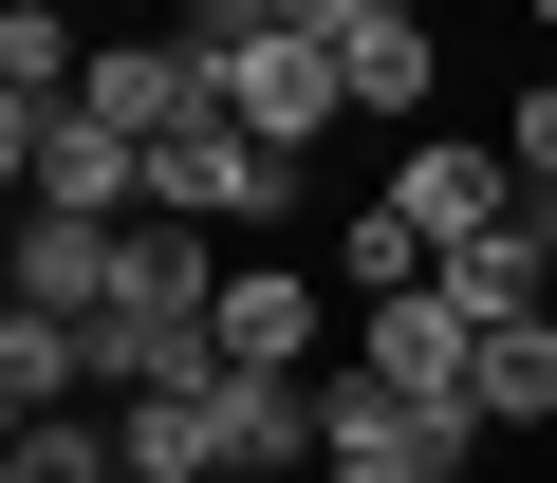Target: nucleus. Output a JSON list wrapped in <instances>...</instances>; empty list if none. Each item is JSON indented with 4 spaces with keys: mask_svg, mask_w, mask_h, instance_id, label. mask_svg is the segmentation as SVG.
I'll return each mask as SVG.
<instances>
[{
    "mask_svg": "<svg viewBox=\"0 0 557 483\" xmlns=\"http://www.w3.org/2000/svg\"><path fill=\"white\" fill-rule=\"evenodd\" d=\"M186 57H205V94H223V131H242V149H278V168H298V149H317V131L354 112L298 0H205V20H186Z\"/></svg>",
    "mask_w": 557,
    "mask_h": 483,
    "instance_id": "f257e3e1",
    "label": "nucleus"
},
{
    "mask_svg": "<svg viewBox=\"0 0 557 483\" xmlns=\"http://www.w3.org/2000/svg\"><path fill=\"white\" fill-rule=\"evenodd\" d=\"M149 223H186V242H260V223H298V168L242 149V131L205 112V131H168V149H149Z\"/></svg>",
    "mask_w": 557,
    "mask_h": 483,
    "instance_id": "f03ea898",
    "label": "nucleus"
},
{
    "mask_svg": "<svg viewBox=\"0 0 557 483\" xmlns=\"http://www.w3.org/2000/svg\"><path fill=\"white\" fill-rule=\"evenodd\" d=\"M372 205H391V223L428 242V261H446V242H483V223H520V168H502V131H409Z\"/></svg>",
    "mask_w": 557,
    "mask_h": 483,
    "instance_id": "7ed1b4c3",
    "label": "nucleus"
},
{
    "mask_svg": "<svg viewBox=\"0 0 557 483\" xmlns=\"http://www.w3.org/2000/svg\"><path fill=\"white\" fill-rule=\"evenodd\" d=\"M298 20H317V57H335V94H354V112L428 131V94H446V38L409 20V0H298Z\"/></svg>",
    "mask_w": 557,
    "mask_h": 483,
    "instance_id": "20e7f679",
    "label": "nucleus"
},
{
    "mask_svg": "<svg viewBox=\"0 0 557 483\" xmlns=\"http://www.w3.org/2000/svg\"><path fill=\"white\" fill-rule=\"evenodd\" d=\"M75 112H94L112 149H168V131H205L223 94H205V57H186V38H94V75H75Z\"/></svg>",
    "mask_w": 557,
    "mask_h": 483,
    "instance_id": "39448f33",
    "label": "nucleus"
},
{
    "mask_svg": "<svg viewBox=\"0 0 557 483\" xmlns=\"http://www.w3.org/2000/svg\"><path fill=\"white\" fill-rule=\"evenodd\" d=\"M223 372H278V391L335 372V317H317L298 261H223Z\"/></svg>",
    "mask_w": 557,
    "mask_h": 483,
    "instance_id": "423d86ee",
    "label": "nucleus"
},
{
    "mask_svg": "<svg viewBox=\"0 0 557 483\" xmlns=\"http://www.w3.org/2000/svg\"><path fill=\"white\" fill-rule=\"evenodd\" d=\"M354 372H372L391 409H465V372H483V335H465L446 298H372V317H354Z\"/></svg>",
    "mask_w": 557,
    "mask_h": 483,
    "instance_id": "0eeeda50",
    "label": "nucleus"
},
{
    "mask_svg": "<svg viewBox=\"0 0 557 483\" xmlns=\"http://www.w3.org/2000/svg\"><path fill=\"white\" fill-rule=\"evenodd\" d=\"M428 298H446L465 335H520V317H557V261H539L520 223H483V242H446V261H428Z\"/></svg>",
    "mask_w": 557,
    "mask_h": 483,
    "instance_id": "6e6552de",
    "label": "nucleus"
},
{
    "mask_svg": "<svg viewBox=\"0 0 557 483\" xmlns=\"http://www.w3.org/2000/svg\"><path fill=\"white\" fill-rule=\"evenodd\" d=\"M223 409V483H317V391H278V372H205Z\"/></svg>",
    "mask_w": 557,
    "mask_h": 483,
    "instance_id": "1a4fd4ad",
    "label": "nucleus"
},
{
    "mask_svg": "<svg viewBox=\"0 0 557 483\" xmlns=\"http://www.w3.org/2000/svg\"><path fill=\"white\" fill-rule=\"evenodd\" d=\"M38 205H57V223H149V149H112L94 112H57V149H38Z\"/></svg>",
    "mask_w": 557,
    "mask_h": 483,
    "instance_id": "9d476101",
    "label": "nucleus"
},
{
    "mask_svg": "<svg viewBox=\"0 0 557 483\" xmlns=\"http://www.w3.org/2000/svg\"><path fill=\"white\" fill-rule=\"evenodd\" d=\"M75 75H94V38L57 20V0H0V94H20V112H75Z\"/></svg>",
    "mask_w": 557,
    "mask_h": 483,
    "instance_id": "9b49d317",
    "label": "nucleus"
},
{
    "mask_svg": "<svg viewBox=\"0 0 557 483\" xmlns=\"http://www.w3.org/2000/svg\"><path fill=\"white\" fill-rule=\"evenodd\" d=\"M465 409H483V428H557V317H520V335H483V372H465Z\"/></svg>",
    "mask_w": 557,
    "mask_h": 483,
    "instance_id": "f8f14e48",
    "label": "nucleus"
},
{
    "mask_svg": "<svg viewBox=\"0 0 557 483\" xmlns=\"http://www.w3.org/2000/svg\"><path fill=\"white\" fill-rule=\"evenodd\" d=\"M335 280H354V317H372V298H428V242H409L391 205H354V223H335Z\"/></svg>",
    "mask_w": 557,
    "mask_h": 483,
    "instance_id": "ddd939ff",
    "label": "nucleus"
},
{
    "mask_svg": "<svg viewBox=\"0 0 557 483\" xmlns=\"http://www.w3.org/2000/svg\"><path fill=\"white\" fill-rule=\"evenodd\" d=\"M502 168H520V205H557V75H520V112H502Z\"/></svg>",
    "mask_w": 557,
    "mask_h": 483,
    "instance_id": "4468645a",
    "label": "nucleus"
},
{
    "mask_svg": "<svg viewBox=\"0 0 557 483\" xmlns=\"http://www.w3.org/2000/svg\"><path fill=\"white\" fill-rule=\"evenodd\" d=\"M520 242H539V261H557V205H520Z\"/></svg>",
    "mask_w": 557,
    "mask_h": 483,
    "instance_id": "2eb2a0df",
    "label": "nucleus"
},
{
    "mask_svg": "<svg viewBox=\"0 0 557 483\" xmlns=\"http://www.w3.org/2000/svg\"><path fill=\"white\" fill-rule=\"evenodd\" d=\"M0 483H20V465H0Z\"/></svg>",
    "mask_w": 557,
    "mask_h": 483,
    "instance_id": "dca6fc26",
    "label": "nucleus"
}]
</instances>
